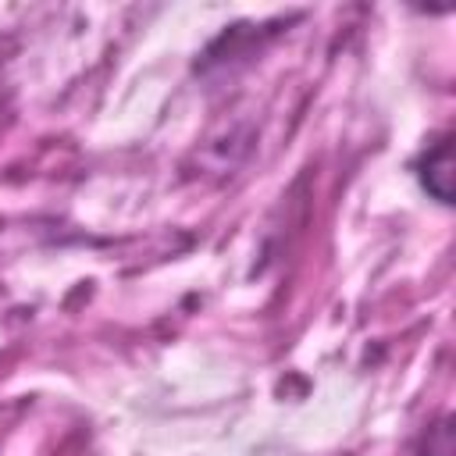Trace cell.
Instances as JSON below:
<instances>
[{
	"mask_svg": "<svg viewBox=\"0 0 456 456\" xmlns=\"http://www.w3.org/2000/svg\"><path fill=\"white\" fill-rule=\"evenodd\" d=\"M420 185L438 200L452 203V139H438L424 157H420Z\"/></svg>",
	"mask_w": 456,
	"mask_h": 456,
	"instance_id": "1",
	"label": "cell"
},
{
	"mask_svg": "<svg viewBox=\"0 0 456 456\" xmlns=\"http://www.w3.org/2000/svg\"><path fill=\"white\" fill-rule=\"evenodd\" d=\"M456 445H452V420L442 417L431 431H428V445H424V456H452Z\"/></svg>",
	"mask_w": 456,
	"mask_h": 456,
	"instance_id": "2",
	"label": "cell"
}]
</instances>
